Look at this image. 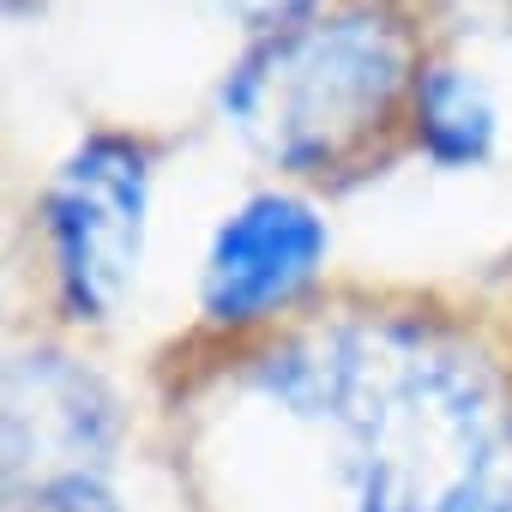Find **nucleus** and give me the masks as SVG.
I'll return each instance as SVG.
<instances>
[{
  "mask_svg": "<svg viewBox=\"0 0 512 512\" xmlns=\"http://www.w3.org/2000/svg\"><path fill=\"white\" fill-rule=\"evenodd\" d=\"M416 133H422L428 157H440V163H476L494 145V109H488V97L464 73L434 67V73L416 79Z\"/></svg>",
  "mask_w": 512,
  "mask_h": 512,
  "instance_id": "39448f33",
  "label": "nucleus"
},
{
  "mask_svg": "<svg viewBox=\"0 0 512 512\" xmlns=\"http://www.w3.org/2000/svg\"><path fill=\"white\" fill-rule=\"evenodd\" d=\"M217 7H229V13H241V19H253V25H278L284 13L302 7V0H217Z\"/></svg>",
  "mask_w": 512,
  "mask_h": 512,
  "instance_id": "423d86ee",
  "label": "nucleus"
},
{
  "mask_svg": "<svg viewBox=\"0 0 512 512\" xmlns=\"http://www.w3.org/2000/svg\"><path fill=\"white\" fill-rule=\"evenodd\" d=\"M320 253H326V229L302 199L284 193L247 199L211 241L205 308L217 320H260L320 272Z\"/></svg>",
  "mask_w": 512,
  "mask_h": 512,
  "instance_id": "20e7f679",
  "label": "nucleus"
},
{
  "mask_svg": "<svg viewBox=\"0 0 512 512\" xmlns=\"http://www.w3.org/2000/svg\"><path fill=\"white\" fill-rule=\"evenodd\" d=\"M272 386L350 434L362 512H512V428L458 356L362 332L284 356Z\"/></svg>",
  "mask_w": 512,
  "mask_h": 512,
  "instance_id": "f257e3e1",
  "label": "nucleus"
},
{
  "mask_svg": "<svg viewBox=\"0 0 512 512\" xmlns=\"http://www.w3.org/2000/svg\"><path fill=\"white\" fill-rule=\"evenodd\" d=\"M49 235L73 314H109L139 266L145 157L121 139L85 145L49 193Z\"/></svg>",
  "mask_w": 512,
  "mask_h": 512,
  "instance_id": "7ed1b4c3",
  "label": "nucleus"
},
{
  "mask_svg": "<svg viewBox=\"0 0 512 512\" xmlns=\"http://www.w3.org/2000/svg\"><path fill=\"white\" fill-rule=\"evenodd\" d=\"M404 91V43L380 19L278 31L223 91L235 127L290 169H338L380 139Z\"/></svg>",
  "mask_w": 512,
  "mask_h": 512,
  "instance_id": "f03ea898",
  "label": "nucleus"
}]
</instances>
